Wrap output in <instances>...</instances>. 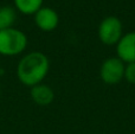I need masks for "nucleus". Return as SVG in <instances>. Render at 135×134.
I'll list each match as a JSON object with an SVG mask.
<instances>
[{
    "label": "nucleus",
    "mask_w": 135,
    "mask_h": 134,
    "mask_svg": "<svg viewBox=\"0 0 135 134\" xmlns=\"http://www.w3.org/2000/svg\"><path fill=\"white\" fill-rule=\"evenodd\" d=\"M50 70V61L45 54L32 51L23 56L17 65V77L21 84L32 88L43 83Z\"/></svg>",
    "instance_id": "1"
},
{
    "label": "nucleus",
    "mask_w": 135,
    "mask_h": 134,
    "mask_svg": "<svg viewBox=\"0 0 135 134\" xmlns=\"http://www.w3.org/2000/svg\"><path fill=\"white\" fill-rule=\"evenodd\" d=\"M28 44L25 32L16 27L0 31V55L13 57L23 54Z\"/></svg>",
    "instance_id": "2"
},
{
    "label": "nucleus",
    "mask_w": 135,
    "mask_h": 134,
    "mask_svg": "<svg viewBox=\"0 0 135 134\" xmlns=\"http://www.w3.org/2000/svg\"><path fill=\"white\" fill-rule=\"evenodd\" d=\"M98 39L104 45H116L123 36L122 21L115 16H108L102 19L97 27Z\"/></svg>",
    "instance_id": "3"
},
{
    "label": "nucleus",
    "mask_w": 135,
    "mask_h": 134,
    "mask_svg": "<svg viewBox=\"0 0 135 134\" xmlns=\"http://www.w3.org/2000/svg\"><path fill=\"white\" fill-rule=\"evenodd\" d=\"M126 64L117 57H108L100 68V77L105 84H117L123 80Z\"/></svg>",
    "instance_id": "4"
},
{
    "label": "nucleus",
    "mask_w": 135,
    "mask_h": 134,
    "mask_svg": "<svg viewBox=\"0 0 135 134\" xmlns=\"http://www.w3.org/2000/svg\"><path fill=\"white\" fill-rule=\"evenodd\" d=\"M35 24L43 32H52L59 24V16L54 8L43 6L33 14Z\"/></svg>",
    "instance_id": "5"
},
{
    "label": "nucleus",
    "mask_w": 135,
    "mask_h": 134,
    "mask_svg": "<svg viewBox=\"0 0 135 134\" xmlns=\"http://www.w3.org/2000/svg\"><path fill=\"white\" fill-rule=\"evenodd\" d=\"M116 55L124 64L135 62V31L128 32L121 37L116 44Z\"/></svg>",
    "instance_id": "6"
},
{
    "label": "nucleus",
    "mask_w": 135,
    "mask_h": 134,
    "mask_svg": "<svg viewBox=\"0 0 135 134\" xmlns=\"http://www.w3.org/2000/svg\"><path fill=\"white\" fill-rule=\"evenodd\" d=\"M31 99L37 106L40 107H46L49 104H51L55 100V92L52 90V88L47 84L40 83L35 87L31 88Z\"/></svg>",
    "instance_id": "7"
},
{
    "label": "nucleus",
    "mask_w": 135,
    "mask_h": 134,
    "mask_svg": "<svg viewBox=\"0 0 135 134\" xmlns=\"http://www.w3.org/2000/svg\"><path fill=\"white\" fill-rule=\"evenodd\" d=\"M43 2L44 0H13L14 8L25 16H33L43 7Z\"/></svg>",
    "instance_id": "8"
},
{
    "label": "nucleus",
    "mask_w": 135,
    "mask_h": 134,
    "mask_svg": "<svg viewBox=\"0 0 135 134\" xmlns=\"http://www.w3.org/2000/svg\"><path fill=\"white\" fill-rule=\"evenodd\" d=\"M17 20V9L12 6H0V31L13 27Z\"/></svg>",
    "instance_id": "9"
},
{
    "label": "nucleus",
    "mask_w": 135,
    "mask_h": 134,
    "mask_svg": "<svg viewBox=\"0 0 135 134\" xmlns=\"http://www.w3.org/2000/svg\"><path fill=\"white\" fill-rule=\"evenodd\" d=\"M123 78L131 84H135V62L126 64Z\"/></svg>",
    "instance_id": "10"
},
{
    "label": "nucleus",
    "mask_w": 135,
    "mask_h": 134,
    "mask_svg": "<svg viewBox=\"0 0 135 134\" xmlns=\"http://www.w3.org/2000/svg\"><path fill=\"white\" fill-rule=\"evenodd\" d=\"M0 95H1V85H0Z\"/></svg>",
    "instance_id": "11"
}]
</instances>
